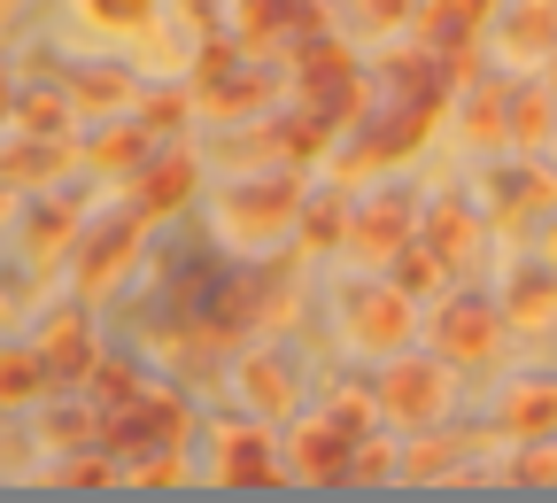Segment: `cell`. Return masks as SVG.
<instances>
[{
    "label": "cell",
    "instance_id": "obj_24",
    "mask_svg": "<svg viewBox=\"0 0 557 503\" xmlns=\"http://www.w3.org/2000/svg\"><path fill=\"white\" fill-rule=\"evenodd\" d=\"M549 132H557V94H549V86L511 94V139H519V148H542Z\"/></svg>",
    "mask_w": 557,
    "mask_h": 503
},
{
    "label": "cell",
    "instance_id": "obj_27",
    "mask_svg": "<svg viewBox=\"0 0 557 503\" xmlns=\"http://www.w3.org/2000/svg\"><path fill=\"white\" fill-rule=\"evenodd\" d=\"M132 388H139V365H132V356H94V372H86V395H94V410L124 403Z\"/></svg>",
    "mask_w": 557,
    "mask_h": 503
},
{
    "label": "cell",
    "instance_id": "obj_35",
    "mask_svg": "<svg viewBox=\"0 0 557 503\" xmlns=\"http://www.w3.org/2000/svg\"><path fill=\"white\" fill-rule=\"evenodd\" d=\"M54 488H116V465H109V457H70V465L54 473Z\"/></svg>",
    "mask_w": 557,
    "mask_h": 503
},
{
    "label": "cell",
    "instance_id": "obj_43",
    "mask_svg": "<svg viewBox=\"0 0 557 503\" xmlns=\"http://www.w3.org/2000/svg\"><path fill=\"white\" fill-rule=\"evenodd\" d=\"M549 263H557V225H549Z\"/></svg>",
    "mask_w": 557,
    "mask_h": 503
},
{
    "label": "cell",
    "instance_id": "obj_12",
    "mask_svg": "<svg viewBox=\"0 0 557 503\" xmlns=\"http://www.w3.org/2000/svg\"><path fill=\"white\" fill-rule=\"evenodd\" d=\"M186 194H194V156L186 148H163V156L139 163V209H148V218H171Z\"/></svg>",
    "mask_w": 557,
    "mask_h": 503
},
{
    "label": "cell",
    "instance_id": "obj_3",
    "mask_svg": "<svg viewBox=\"0 0 557 503\" xmlns=\"http://www.w3.org/2000/svg\"><path fill=\"white\" fill-rule=\"evenodd\" d=\"M302 218V171H271V179H248L233 194H218V225L233 241H271V233H295Z\"/></svg>",
    "mask_w": 557,
    "mask_h": 503
},
{
    "label": "cell",
    "instance_id": "obj_2",
    "mask_svg": "<svg viewBox=\"0 0 557 503\" xmlns=\"http://www.w3.org/2000/svg\"><path fill=\"white\" fill-rule=\"evenodd\" d=\"M449 395H457V365H449V356H403L395 348V365L380 380V418H395L403 434H426V426L449 418Z\"/></svg>",
    "mask_w": 557,
    "mask_h": 503
},
{
    "label": "cell",
    "instance_id": "obj_40",
    "mask_svg": "<svg viewBox=\"0 0 557 503\" xmlns=\"http://www.w3.org/2000/svg\"><path fill=\"white\" fill-rule=\"evenodd\" d=\"M9 101H16V94H9V78H0V124H9Z\"/></svg>",
    "mask_w": 557,
    "mask_h": 503
},
{
    "label": "cell",
    "instance_id": "obj_13",
    "mask_svg": "<svg viewBox=\"0 0 557 503\" xmlns=\"http://www.w3.org/2000/svg\"><path fill=\"white\" fill-rule=\"evenodd\" d=\"M557 47V0H519L504 16V54L511 62H542Z\"/></svg>",
    "mask_w": 557,
    "mask_h": 503
},
{
    "label": "cell",
    "instance_id": "obj_28",
    "mask_svg": "<svg viewBox=\"0 0 557 503\" xmlns=\"http://www.w3.org/2000/svg\"><path fill=\"white\" fill-rule=\"evenodd\" d=\"M442 271H449V263H442L426 241H410V248L395 256V286H403L410 303H418V295H434V286H442Z\"/></svg>",
    "mask_w": 557,
    "mask_h": 503
},
{
    "label": "cell",
    "instance_id": "obj_21",
    "mask_svg": "<svg viewBox=\"0 0 557 503\" xmlns=\"http://www.w3.org/2000/svg\"><path fill=\"white\" fill-rule=\"evenodd\" d=\"M549 318H557V271H519L511 303H504V326H549Z\"/></svg>",
    "mask_w": 557,
    "mask_h": 503
},
{
    "label": "cell",
    "instance_id": "obj_34",
    "mask_svg": "<svg viewBox=\"0 0 557 503\" xmlns=\"http://www.w3.org/2000/svg\"><path fill=\"white\" fill-rule=\"evenodd\" d=\"M372 410H380V395H333V403H325V418H333V426H348L357 442L372 434Z\"/></svg>",
    "mask_w": 557,
    "mask_h": 503
},
{
    "label": "cell",
    "instance_id": "obj_11",
    "mask_svg": "<svg viewBox=\"0 0 557 503\" xmlns=\"http://www.w3.org/2000/svg\"><path fill=\"white\" fill-rule=\"evenodd\" d=\"M418 241H426L442 263H465V256H472V241H480V218H472L457 194H442L434 209H418Z\"/></svg>",
    "mask_w": 557,
    "mask_h": 503
},
{
    "label": "cell",
    "instance_id": "obj_16",
    "mask_svg": "<svg viewBox=\"0 0 557 503\" xmlns=\"http://www.w3.org/2000/svg\"><path fill=\"white\" fill-rule=\"evenodd\" d=\"M54 372H47V356H39V341L24 348V341H0V410H16V403H32L39 388H47Z\"/></svg>",
    "mask_w": 557,
    "mask_h": 503
},
{
    "label": "cell",
    "instance_id": "obj_30",
    "mask_svg": "<svg viewBox=\"0 0 557 503\" xmlns=\"http://www.w3.org/2000/svg\"><path fill=\"white\" fill-rule=\"evenodd\" d=\"M457 457H465V442H457V434H442V442H426V450H403V457H395V473H403V480H434V473H449Z\"/></svg>",
    "mask_w": 557,
    "mask_h": 503
},
{
    "label": "cell",
    "instance_id": "obj_38",
    "mask_svg": "<svg viewBox=\"0 0 557 503\" xmlns=\"http://www.w3.org/2000/svg\"><path fill=\"white\" fill-rule=\"evenodd\" d=\"M357 16H364L372 32H387V24H403V16H410V0H357Z\"/></svg>",
    "mask_w": 557,
    "mask_h": 503
},
{
    "label": "cell",
    "instance_id": "obj_10",
    "mask_svg": "<svg viewBox=\"0 0 557 503\" xmlns=\"http://www.w3.org/2000/svg\"><path fill=\"white\" fill-rule=\"evenodd\" d=\"M39 356H47V372H54V380H86V372H94V356H101V348H94V333H86V303L47 318Z\"/></svg>",
    "mask_w": 557,
    "mask_h": 503
},
{
    "label": "cell",
    "instance_id": "obj_4",
    "mask_svg": "<svg viewBox=\"0 0 557 503\" xmlns=\"http://www.w3.org/2000/svg\"><path fill=\"white\" fill-rule=\"evenodd\" d=\"M139 248H148V209H124V218H109L86 248H78V303L94 310L101 295H116V279L139 263Z\"/></svg>",
    "mask_w": 557,
    "mask_h": 503
},
{
    "label": "cell",
    "instance_id": "obj_5",
    "mask_svg": "<svg viewBox=\"0 0 557 503\" xmlns=\"http://www.w3.org/2000/svg\"><path fill=\"white\" fill-rule=\"evenodd\" d=\"M434 341L449 365H496V348H504V310L496 303H472V295H449L442 318H434Z\"/></svg>",
    "mask_w": 557,
    "mask_h": 503
},
{
    "label": "cell",
    "instance_id": "obj_18",
    "mask_svg": "<svg viewBox=\"0 0 557 503\" xmlns=\"http://www.w3.org/2000/svg\"><path fill=\"white\" fill-rule=\"evenodd\" d=\"M148 148H156V139L139 132V124H109V132H94V148H86V171H109V179H124V171H139V163H148Z\"/></svg>",
    "mask_w": 557,
    "mask_h": 503
},
{
    "label": "cell",
    "instance_id": "obj_33",
    "mask_svg": "<svg viewBox=\"0 0 557 503\" xmlns=\"http://www.w3.org/2000/svg\"><path fill=\"white\" fill-rule=\"evenodd\" d=\"M78 9H86L94 24H116V32H132V24H148V16H156V0H78Z\"/></svg>",
    "mask_w": 557,
    "mask_h": 503
},
{
    "label": "cell",
    "instance_id": "obj_9",
    "mask_svg": "<svg viewBox=\"0 0 557 503\" xmlns=\"http://www.w3.org/2000/svg\"><path fill=\"white\" fill-rule=\"evenodd\" d=\"M348 333L372 356H395L410 341V295L403 286H357V295H348Z\"/></svg>",
    "mask_w": 557,
    "mask_h": 503
},
{
    "label": "cell",
    "instance_id": "obj_15",
    "mask_svg": "<svg viewBox=\"0 0 557 503\" xmlns=\"http://www.w3.org/2000/svg\"><path fill=\"white\" fill-rule=\"evenodd\" d=\"M240 395L263 410V418H287L295 410V372L278 356H240Z\"/></svg>",
    "mask_w": 557,
    "mask_h": 503
},
{
    "label": "cell",
    "instance_id": "obj_7",
    "mask_svg": "<svg viewBox=\"0 0 557 503\" xmlns=\"http://www.w3.org/2000/svg\"><path fill=\"white\" fill-rule=\"evenodd\" d=\"M348 457H357V434L333 426V418H302L295 434H287V465L310 488H348Z\"/></svg>",
    "mask_w": 557,
    "mask_h": 503
},
{
    "label": "cell",
    "instance_id": "obj_8",
    "mask_svg": "<svg viewBox=\"0 0 557 503\" xmlns=\"http://www.w3.org/2000/svg\"><path fill=\"white\" fill-rule=\"evenodd\" d=\"M410 241H418V209L403 194H380L364 209H348V248H357L364 263H395Z\"/></svg>",
    "mask_w": 557,
    "mask_h": 503
},
{
    "label": "cell",
    "instance_id": "obj_44",
    "mask_svg": "<svg viewBox=\"0 0 557 503\" xmlns=\"http://www.w3.org/2000/svg\"><path fill=\"white\" fill-rule=\"evenodd\" d=\"M186 9H209V0H186Z\"/></svg>",
    "mask_w": 557,
    "mask_h": 503
},
{
    "label": "cell",
    "instance_id": "obj_22",
    "mask_svg": "<svg viewBox=\"0 0 557 503\" xmlns=\"http://www.w3.org/2000/svg\"><path fill=\"white\" fill-rule=\"evenodd\" d=\"M465 139H480V148L511 139V94L504 86H472L465 94Z\"/></svg>",
    "mask_w": 557,
    "mask_h": 503
},
{
    "label": "cell",
    "instance_id": "obj_36",
    "mask_svg": "<svg viewBox=\"0 0 557 503\" xmlns=\"http://www.w3.org/2000/svg\"><path fill=\"white\" fill-rule=\"evenodd\" d=\"M47 442H54V450L94 442V410H54V418H47Z\"/></svg>",
    "mask_w": 557,
    "mask_h": 503
},
{
    "label": "cell",
    "instance_id": "obj_39",
    "mask_svg": "<svg viewBox=\"0 0 557 503\" xmlns=\"http://www.w3.org/2000/svg\"><path fill=\"white\" fill-rule=\"evenodd\" d=\"M9 318H16V303H9V286H0V326H9Z\"/></svg>",
    "mask_w": 557,
    "mask_h": 503
},
{
    "label": "cell",
    "instance_id": "obj_14",
    "mask_svg": "<svg viewBox=\"0 0 557 503\" xmlns=\"http://www.w3.org/2000/svg\"><path fill=\"white\" fill-rule=\"evenodd\" d=\"M70 241H78V201H39L32 218H24V256L32 263L70 256Z\"/></svg>",
    "mask_w": 557,
    "mask_h": 503
},
{
    "label": "cell",
    "instance_id": "obj_41",
    "mask_svg": "<svg viewBox=\"0 0 557 503\" xmlns=\"http://www.w3.org/2000/svg\"><path fill=\"white\" fill-rule=\"evenodd\" d=\"M542 62H549V94H557V47H549V54H542Z\"/></svg>",
    "mask_w": 557,
    "mask_h": 503
},
{
    "label": "cell",
    "instance_id": "obj_25",
    "mask_svg": "<svg viewBox=\"0 0 557 503\" xmlns=\"http://www.w3.org/2000/svg\"><path fill=\"white\" fill-rule=\"evenodd\" d=\"M9 116H16L32 139H62V124H70V94H32V86H24V94L9 101Z\"/></svg>",
    "mask_w": 557,
    "mask_h": 503
},
{
    "label": "cell",
    "instance_id": "obj_19",
    "mask_svg": "<svg viewBox=\"0 0 557 503\" xmlns=\"http://www.w3.org/2000/svg\"><path fill=\"white\" fill-rule=\"evenodd\" d=\"M124 101H139V86L124 78V70H78V78H70V109H86V116H116Z\"/></svg>",
    "mask_w": 557,
    "mask_h": 503
},
{
    "label": "cell",
    "instance_id": "obj_29",
    "mask_svg": "<svg viewBox=\"0 0 557 503\" xmlns=\"http://www.w3.org/2000/svg\"><path fill=\"white\" fill-rule=\"evenodd\" d=\"M295 233H302L310 248H341V241H348V209H341V201H310L302 218H295Z\"/></svg>",
    "mask_w": 557,
    "mask_h": 503
},
{
    "label": "cell",
    "instance_id": "obj_23",
    "mask_svg": "<svg viewBox=\"0 0 557 503\" xmlns=\"http://www.w3.org/2000/svg\"><path fill=\"white\" fill-rule=\"evenodd\" d=\"M487 9H496V0H426V47H442V39H472Z\"/></svg>",
    "mask_w": 557,
    "mask_h": 503
},
{
    "label": "cell",
    "instance_id": "obj_20",
    "mask_svg": "<svg viewBox=\"0 0 557 503\" xmlns=\"http://www.w3.org/2000/svg\"><path fill=\"white\" fill-rule=\"evenodd\" d=\"M295 70H302V94H318V86H341V78H357L348 47H341V39H325V32H302V47H295Z\"/></svg>",
    "mask_w": 557,
    "mask_h": 503
},
{
    "label": "cell",
    "instance_id": "obj_1",
    "mask_svg": "<svg viewBox=\"0 0 557 503\" xmlns=\"http://www.w3.org/2000/svg\"><path fill=\"white\" fill-rule=\"evenodd\" d=\"M94 442L116 457V450H178L186 442V403L171 395V388H148L139 380L124 403H109V410H94Z\"/></svg>",
    "mask_w": 557,
    "mask_h": 503
},
{
    "label": "cell",
    "instance_id": "obj_6",
    "mask_svg": "<svg viewBox=\"0 0 557 503\" xmlns=\"http://www.w3.org/2000/svg\"><path fill=\"white\" fill-rule=\"evenodd\" d=\"M209 480L218 488H278V442L263 426H218V442H209Z\"/></svg>",
    "mask_w": 557,
    "mask_h": 503
},
{
    "label": "cell",
    "instance_id": "obj_26",
    "mask_svg": "<svg viewBox=\"0 0 557 503\" xmlns=\"http://www.w3.org/2000/svg\"><path fill=\"white\" fill-rule=\"evenodd\" d=\"M186 116H194V94H178V86H171V94H148V101L132 109V124L148 132V139H178Z\"/></svg>",
    "mask_w": 557,
    "mask_h": 503
},
{
    "label": "cell",
    "instance_id": "obj_32",
    "mask_svg": "<svg viewBox=\"0 0 557 503\" xmlns=\"http://www.w3.org/2000/svg\"><path fill=\"white\" fill-rule=\"evenodd\" d=\"M132 488H186V457H178V450H139Z\"/></svg>",
    "mask_w": 557,
    "mask_h": 503
},
{
    "label": "cell",
    "instance_id": "obj_17",
    "mask_svg": "<svg viewBox=\"0 0 557 503\" xmlns=\"http://www.w3.org/2000/svg\"><path fill=\"white\" fill-rule=\"evenodd\" d=\"M504 434L511 442H549L557 434V388H511L504 395Z\"/></svg>",
    "mask_w": 557,
    "mask_h": 503
},
{
    "label": "cell",
    "instance_id": "obj_31",
    "mask_svg": "<svg viewBox=\"0 0 557 503\" xmlns=\"http://www.w3.org/2000/svg\"><path fill=\"white\" fill-rule=\"evenodd\" d=\"M504 480H511V488H557V450H549V442L519 450V457L504 465Z\"/></svg>",
    "mask_w": 557,
    "mask_h": 503
},
{
    "label": "cell",
    "instance_id": "obj_42",
    "mask_svg": "<svg viewBox=\"0 0 557 503\" xmlns=\"http://www.w3.org/2000/svg\"><path fill=\"white\" fill-rule=\"evenodd\" d=\"M9 16H16V0H0V24H9Z\"/></svg>",
    "mask_w": 557,
    "mask_h": 503
},
{
    "label": "cell",
    "instance_id": "obj_37",
    "mask_svg": "<svg viewBox=\"0 0 557 503\" xmlns=\"http://www.w3.org/2000/svg\"><path fill=\"white\" fill-rule=\"evenodd\" d=\"M233 62H240V54H233L225 39H209V47H201V62H194V78H201V94L218 86V78H233Z\"/></svg>",
    "mask_w": 557,
    "mask_h": 503
}]
</instances>
